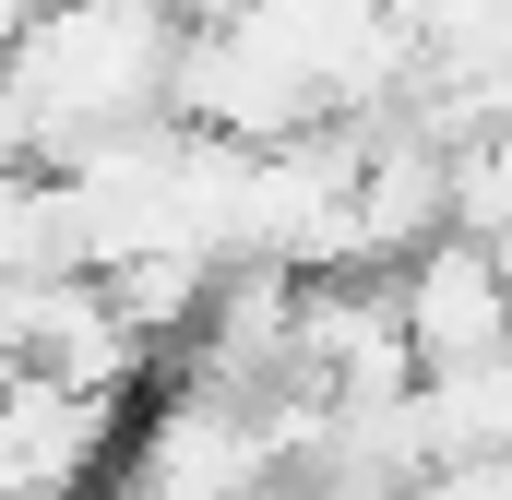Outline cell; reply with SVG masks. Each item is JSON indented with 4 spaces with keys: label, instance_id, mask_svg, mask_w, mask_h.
<instances>
[{
    "label": "cell",
    "instance_id": "cell-1",
    "mask_svg": "<svg viewBox=\"0 0 512 500\" xmlns=\"http://www.w3.org/2000/svg\"><path fill=\"white\" fill-rule=\"evenodd\" d=\"M179 0H48L12 48H0V72H12V96H24V120H36V155L60 167L72 143H96V131L120 120H155L167 108V72H179Z\"/></svg>",
    "mask_w": 512,
    "mask_h": 500
},
{
    "label": "cell",
    "instance_id": "cell-2",
    "mask_svg": "<svg viewBox=\"0 0 512 500\" xmlns=\"http://www.w3.org/2000/svg\"><path fill=\"white\" fill-rule=\"evenodd\" d=\"M120 465V393L12 370L0 381V500H96Z\"/></svg>",
    "mask_w": 512,
    "mask_h": 500
},
{
    "label": "cell",
    "instance_id": "cell-3",
    "mask_svg": "<svg viewBox=\"0 0 512 500\" xmlns=\"http://www.w3.org/2000/svg\"><path fill=\"white\" fill-rule=\"evenodd\" d=\"M393 322L417 346V370H477L512 346V274L477 227H441L393 262Z\"/></svg>",
    "mask_w": 512,
    "mask_h": 500
}]
</instances>
